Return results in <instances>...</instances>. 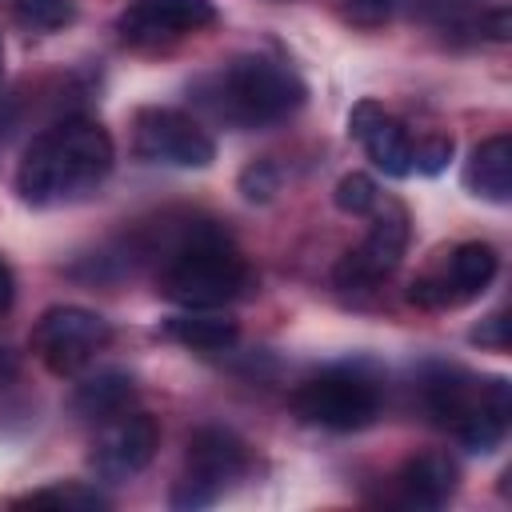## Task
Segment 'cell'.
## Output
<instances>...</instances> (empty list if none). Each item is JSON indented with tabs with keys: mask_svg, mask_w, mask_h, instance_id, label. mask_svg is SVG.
<instances>
[{
	"mask_svg": "<svg viewBox=\"0 0 512 512\" xmlns=\"http://www.w3.org/2000/svg\"><path fill=\"white\" fill-rule=\"evenodd\" d=\"M396 480H400V496L408 504H416V508H440V504L452 500L460 472H456V464L444 452H420V456H412L400 468Z\"/></svg>",
	"mask_w": 512,
	"mask_h": 512,
	"instance_id": "cell-14",
	"label": "cell"
},
{
	"mask_svg": "<svg viewBox=\"0 0 512 512\" xmlns=\"http://www.w3.org/2000/svg\"><path fill=\"white\" fill-rule=\"evenodd\" d=\"M464 188L492 204L512 200V136L496 132L472 148V156L464 164Z\"/></svg>",
	"mask_w": 512,
	"mask_h": 512,
	"instance_id": "cell-13",
	"label": "cell"
},
{
	"mask_svg": "<svg viewBox=\"0 0 512 512\" xmlns=\"http://www.w3.org/2000/svg\"><path fill=\"white\" fill-rule=\"evenodd\" d=\"M16 16H20V24H28L36 32H56V28L72 24L76 8H72V0H16Z\"/></svg>",
	"mask_w": 512,
	"mask_h": 512,
	"instance_id": "cell-19",
	"label": "cell"
},
{
	"mask_svg": "<svg viewBox=\"0 0 512 512\" xmlns=\"http://www.w3.org/2000/svg\"><path fill=\"white\" fill-rule=\"evenodd\" d=\"M16 504H52V508H80V512H96L108 508V496L88 488V484H52V488H36L28 496H20Z\"/></svg>",
	"mask_w": 512,
	"mask_h": 512,
	"instance_id": "cell-17",
	"label": "cell"
},
{
	"mask_svg": "<svg viewBox=\"0 0 512 512\" xmlns=\"http://www.w3.org/2000/svg\"><path fill=\"white\" fill-rule=\"evenodd\" d=\"M16 300V280H12V268L0 260V312H8Z\"/></svg>",
	"mask_w": 512,
	"mask_h": 512,
	"instance_id": "cell-25",
	"label": "cell"
},
{
	"mask_svg": "<svg viewBox=\"0 0 512 512\" xmlns=\"http://www.w3.org/2000/svg\"><path fill=\"white\" fill-rule=\"evenodd\" d=\"M500 272V256L492 244L484 240H464L448 252V264L440 272H428L420 280H412L408 300L420 308H456L476 300Z\"/></svg>",
	"mask_w": 512,
	"mask_h": 512,
	"instance_id": "cell-9",
	"label": "cell"
},
{
	"mask_svg": "<svg viewBox=\"0 0 512 512\" xmlns=\"http://www.w3.org/2000/svg\"><path fill=\"white\" fill-rule=\"evenodd\" d=\"M336 208L348 212V216H368L376 204H380V188L368 172H348L336 180V192H332Z\"/></svg>",
	"mask_w": 512,
	"mask_h": 512,
	"instance_id": "cell-18",
	"label": "cell"
},
{
	"mask_svg": "<svg viewBox=\"0 0 512 512\" xmlns=\"http://www.w3.org/2000/svg\"><path fill=\"white\" fill-rule=\"evenodd\" d=\"M256 284L244 256L228 244V236L200 240L192 248H180L160 264L156 288L176 308H224L240 300Z\"/></svg>",
	"mask_w": 512,
	"mask_h": 512,
	"instance_id": "cell-3",
	"label": "cell"
},
{
	"mask_svg": "<svg viewBox=\"0 0 512 512\" xmlns=\"http://www.w3.org/2000/svg\"><path fill=\"white\" fill-rule=\"evenodd\" d=\"M216 24L212 0H132L116 16V32L128 44H160Z\"/></svg>",
	"mask_w": 512,
	"mask_h": 512,
	"instance_id": "cell-11",
	"label": "cell"
},
{
	"mask_svg": "<svg viewBox=\"0 0 512 512\" xmlns=\"http://www.w3.org/2000/svg\"><path fill=\"white\" fill-rule=\"evenodd\" d=\"M292 408L304 424L328 432H360L380 416V384L356 364L328 368L292 392Z\"/></svg>",
	"mask_w": 512,
	"mask_h": 512,
	"instance_id": "cell-4",
	"label": "cell"
},
{
	"mask_svg": "<svg viewBox=\"0 0 512 512\" xmlns=\"http://www.w3.org/2000/svg\"><path fill=\"white\" fill-rule=\"evenodd\" d=\"M160 332L192 352H224L236 344L240 336V324L216 308H180L176 316H168L160 324Z\"/></svg>",
	"mask_w": 512,
	"mask_h": 512,
	"instance_id": "cell-15",
	"label": "cell"
},
{
	"mask_svg": "<svg viewBox=\"0 0 512 512\" xmlns=\"http://www.w3.org/2000/svg\"><path fill=\"white\" fill-rule=\"evenodd\" d=\"M348 136L360 140V148L368 152V160H372L384 176L400 180V176L412 172V136H408V128H404L400 120H392L376 100H360V104L348 112Z\"/></svg>",
	"mask_w": 512,
	"mask_h": 512,
	"instance_id": "cell-12",
	"label": "cell"
},
{
	"mask_svg": "<svg viewBox=\"0 0 512 512\" xmlns=\"http://www.w3.org/2000/svg\"><path fill=\"white\" fill-rule=\"evenodd\" d=\"M196 92H200V104L216 120H224L232 128H268V124H280L308 96L304 80L292 68H284V64H276L268 56H236L220 72H212L208 80H200Z\"/></svg>",
	"mask_w": 512,
	"mask_h": 512,
	"instance_id": "cell-2",
	"label": "cell"
},
{
	"mask_svg": "<svg viewBox=\"0 0 512 512\" xmlns=\"http://www.w3.org/2000/svg\"><path fill=\"white\" fill-rule=\"evenodd\" d=\"M392 8H396V0H348L344 16L352 24H360V28H376V24H384L392 16Z\"/></svg>",
	"mask_w": 512,
	"mask_h": 512,
	"instance_id": "cell-22",
	"label": "cell"
},
{
	"mask_svg": "<svg viewBox=\"0 0 512 512\" xmlns=\"http://www.w3.org/2000/svg\"><path fill=\"white\" fill-rule=\"evenodd\" d=\"M132 152L144 164L208 168L216 160V140L196 116L180 108H140L132 124Z\"/></svg>",
	"mask_w": 512,
	"mask_h": 512,
	"instance_id": "cell-7",
	"label": "cell"
},
{
	"mask_svg": "<svg viewBox=\"0 0 512 512\" xmlns=\"http://www.w3.org/2000/svg\"><path fill=\"white\" fill-rule=\"evenodd\" d=\"M116 164V144L100 120L68 116L24 148L16 164V192L32 208H60L92 196Z\"/></svg>",
	"mask_w": 512,
	"mask_h": 512,
	"instance_id": "cell-1",
	"label": "cell"
},
{
	"mask_svg": "<svg viewBox=\"0 0 512 512\" xmlns=\"http://www.w3.org/2000/svg\"><path fill=\"white\" fill-rule=\"evenodd\" d=\"M372 212H376V220H372L368 236L356 248H348L340 256V264L332 268V280L344 292L376 288L384 276L396 272V264H400V256L408 248V212H404V204L384 200V208L376 204Z\"/></svg>",
	"mask_w": 512,
	"mask_h": 512,
	"instance_id": "cell-8",
	"label": "cell"
},
{
	"mask_svg": "<svg viewBox=\"0 0 512 512\" xmlns=\"http://www.w3.org/2000/svg\"><path fill=\"white\" fill-rule=\"evenodd\" d=\"M240 196L252 200V204H268L276 192H280V168L272 160H252L244 172H240Z\"/></svg>",
	"mask_w": 512,
	"mask_h": 512,
	"instance_id": "cell-20",
	"label": "cell"
},
{
	"mask_svg": "<svg viewBox=\"0 0 512 512\" xmlns=\"http://www.w3.org/2000/svg\"><path fill=\"white\" fill-rule=\"evenodd\" d=\"M472 344L504 352V348H508V316H504V312H496V316H488L480 328H472Z\"/></svg>",
	"mask_w": 512,
	"mask_h": 512,
	"instance_id": "cell-23",
	"label": "cell"
},
{
	"mask_svg": "<svg viewBox=\"0 0 512 512\" xmlns=\"http://www.w3.org/2000/svg\"><path fill=\"white\" fill-rule=\"evenodd\" d=\"M108 340H112L108 320L84 304H52L32 324V352L56 376L84 372L108 348Z\"/></svg>",
	"mask_w": 512,
	"mask_h": 512,
	"instance_id": "cell-5",
	"label": "cell"
},
{
	"mask_svg": "<svg viewBox=\"0 0 512 512\" xmlns=\"http://www.w3.org/2000/svg\"><path fill=\"white\" fill-rule=\"evenodd\" d=\"M448 160H452V136H428V140L412 144V172L436 176Z\"/></svg>",
	"mask_w": 512,
	"mask_h": 512,
	"instance_id": "cell-21",
	"label": "cell"
},
{
	"mask_svg": "<svg viewBox=\"0 0 512 512\" xmlns=\"http://www.w3.org/2000/svg\"><path fill=\"white\" fill-rule=\"evenodd\" d=\"M480 28H484V36H492V40H508V32H512V12H508V8H492V12L480 16Z\"/></svg>",
	"mask_w": 512,
	"mask_h": 512,
	"instance_id": "cell-24",
	"label": "cell"
},
{
	"mask_svg": "<svg viewBox=\"0 0 512 512\" xmlns=\"http://www.w3.org/2000/svg\"><path fill=\"white\" fill-rule=\"evenodd\" d=\"M0 76H4V40H0Z\"/></svg>",
	"mask_w": 512,
	"mask_h": 512,
	"instance_id": "cell-26",
	"label": "cell"
},
{
	"mask_svg": "<svg viewBox=\"0 0 512 512\" xmlns=\"http://www.w3.org/2000/svg\"><path fill=\"white\" fill-rule=\"evenodd\" d=\"M248 468V448L236 432L228 428H200L188 440L184 452V472L172 484V508L176 512H192V508H208L224 496V488Z\"/></svg>",
	"mask_w": 512,
	"mask_h": 512,
	"instance_id": "cell-6",
	"label": "cell"
},
{
	"mask_svg": "<svg viewBox=\"0 0 512 512\" xmlns=\"http://www.w3.org/2000/svg\"><path fill=\"white\" fill-rule=\"evenodd\" d=\"M136 400V380L120 368H100L92 376H84L72 392V412L84 420H112L120 412H128Z\"/></svg>",
	"mask_w": 512,
	"mask_h": 512,
	"instance_id": "cell-16",
	"label": "cell"
},
{
	"mask_svg": "<svg viewBox=\"0 0 512 512\" xmlns=\"http://www.w3.org/2000/svg\"><path fill=\"white\" fill-rule=\"evenodd\" d=\"M156 448H160V424L148 412L128 408V412L100 424V432L92 440V452H88V464L100 480L124 484V480H132L136 472H144L152 464Z\"/></svg>",
	"mask_w": 512,
	"mask_h": 512,
	"instance_id": "cell-10",
	"label": "cell"
}]
</instances>
